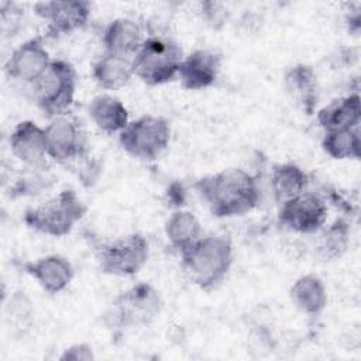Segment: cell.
Segmentation results:
<instances>
[{"label":"cell","mask_w":361,"mask_h":361,"mask_svg":"<svg viewBox=\"0 0 361 361\" xmlns=\"http://www.w3.org/2000/svg\"><path fill=\"white\" fill-rule=\"evenodd\" d=\"M186 276L197 288L212 290L227 276L234 261V248L226 235H202L179 252Z\"/></svg>","instance_id":"obj_2"},{"label":"cell","mask_w":361,"mask_h":361,"mask_svg":"<svg viewBox=\"0 0 361 361\" xmlns=\"http://www.w3.org/2000/svg\"><path fill=\"white\" fill-rule=\"evenodd\" d=\"M149 244L140 233L120 235L97 251V264L103 274L130 276L137 274L148 261Z\"/></svg>","instance_id":"obj_8"},{"label":"cell","mask_w":361,"mask_h":361,"mask_svg":"<svg viewBox=\"0 0 361 361\" xmlns=\"http://www.w3.org/2000/svg\"><path fill=\"white\" fill-rule=\"evenodd\" d=\"M24 20L23 10L13 1L0 3V23L1 32L4 37H13L21 30V23Z\"/></svg>","instance_id":"obj_28"},{"label":"cell","mask_w":361,"mask_h":361,"mask_svg":"<svg viewBox=\"0 0 361 361\" xmlns=\"http://www.w3.org/2000/svg\"><path fill=\"white\" fill-rule=\"evenodd\" d=\"M164 231L169 244L179 252L186 250L203 235L199 219L192 212L182 209L169 214V217L165 220Z\"/></svg>","instance_id":"obj_23"},{"label":"cell","mask_w":361,"mask_h":361,"mask_svg":"<svg viewBox=\"0 0 361 361\" xmlns=\"http://www.w3.org/2000/svg\"><path fill=\"white\" fill-rule=\"evenodd\" d=\"M10 151L25 168H48V151L45 131L32 120H23L16 124L8 137Z\"/></svg>","instance_id":"obj_13"},{"label":"cell","mask_w":361,"mask_h":361,"mask_svg":"<svg viewBox=\"0 0 361 361\" xmlns=\"http://www.w3.org/2000/svg\"><path fill=\"white\" fill-rule=\"evenodd\" d=\"M87 113L94 126L107 134H120L128 124V110L113 94H97L87 106Z\"/></svg>","instance_id":"obj_19"},{"label":"cell","mask_w":361,"mask_h":361,"mask_svg":"<svg viewBox=\"0 0 361 361\" xmlns=\"http://www.w3.org/2000/svg\"><path fill=\"white\" fill-rule=\"evenodd\" d=\"M322 148L333 159H358L361 155L360 126L345 130L324 131Z\"/></svg>","instance_id":"obj_24"},{"label":"cell","mask_w":361,"mask_h":361,"mask_svg":"<svg viewBox=\"0 0 361 361\" xmlns=\"http://www.w3.org/2000/svg\"><path fill=\"white\" fill-rule=\"evenodd\" d=\"M220 68L221 55L219 52L199 48L183 58L176 79L188 90H203L214 85Z\"/></svg>","instance_id":"obj_14"},{"label":"cell","mask_w":361,"mask_h":361,"mask_svg":"<svg viewBox=\"0 0 361 361\" xmlns=\"http://www.w3.org/2000/svg\"><path fill=\"white\" fill-rule=\"evenodd\" d=\"M307 173L293 162L276 164L272 168L271 190L279 206L307 190Z\"/></svg>","instance_id":"obj_22"},{"label":"cell","mask_w":361,"mask_h":361,"mask_svg":"<svg viewBox=\"0 0 361 361\" xmlns=\"http://www.w3.org/2000/svg\"><path fill=\"white\" fill-rule=\"evenodd\" d=\"M327 213L326 200L314 192L305 190L279 206L278 221L298 234H313L326 226Z\"/></svg>","instance_id":"obj_9"},{"label":"cell","mask_w":361,"mask_h":361,"mask_svg":"<svg viewBox=\"0 0 361 361\" xmlns=\"http://www.w3.org/2000/svg\"><path fill=\"white\" fill-rule=\"evenodd\" d=\"M162 309L159 292L140 282L121 292L104 312L103 319L109 329L123 330L152 323Z\"/></svg>","instance_id":"obj_5"},{"label":"cell","mask_w":361,"mask_h":361,"mask_svg":"<svg viewBox=\"0 0 361 361\" xmlns=\"http://www.w3.org/2000/svg\"><path fill=\"white\" fill-rule=\"evenodd\" d=\"M350 244V223L340 217L327 227H323L320 234L317 250L319 254L326 259L340 258L348 248Z\"/></svg>","instance_id":"obj_25"},{"label":"cell","mask_w":361,"mask_h":361,"mask_svg":"<svg viewBox=\"0 0 361 361\" xmlns=\"http://www.w3.org/2000/svg\"><path fill=\"white\" fill-rule=\"evenodd\" d=\"M183 49L166 35H148L133 56L134 76L148 86L165 85L178 78Z\"/></svg>","instance_id":"obj_4"},{"label":"cell","mask_w":361,"mask_h":361,"mask_svg":"<svg viewBox=\"0 0 361 361\" xmlns=\"http://www.w3.org/2000/svg\"><path fill=\"white\" fill-rule=\"evenodd\" d=\"M94 353L90 344L87 343H76L66 347L59 355L61 361H93Z\"/></svg>","instance_id":"obj_30"},{"label":"cell","mask_w":361,"mask_h":361,"mask_svg":"<svg viewBox=\"0 0 361 361\" xmlns=\"http://www.w3.org/2000/svg\"><path fill=\"white\" fill-rule=\"evenodd\" d=\"M87 206L72 189H63L24 213L28 228L49 237L68 235L85 217Z\"/></svg>","instance_id":"obj_3"},{"label":"cell","mask_w":361,"mask_h":361,"mask_svg":"<svg viewBox=\"0 0 361 361\" xmlns=\"http://www.w3.org/2000/svg\"><path fill=\"white\" fill-rule=\"evenodd\" d=\"M195 188L210 213L221 219L251 212L261 197L257 178L243 168H227L203 176Z\"/></svg>","instance_id":"obj_1"},{"label":"cell","mask_w":361,"mask_h":361,"mask_svg":"<svg viewBox=\"0 0 361 361\" xmlns=\"http://www.w3.org/2000/svg\"><path fill=\"white\" fill-rule=\"evenodd\" d=\"M32 10L47 21L48 35L59 37L85 27L89 21L92 6L83 0H52L38 1Z\"/></svg>","instance_id":"obj_11"},{"label":"cell","mask_w":361,"mask_h":361,"mask_svg":"<svg viewBox=\"0 0 361 361\" xmlns=\"http://www.w3.org/2000/svg\"><path fill=\"white\" fill-rule=\"evenodd\" d=\"M144 28L130 17H118L111 20L103 30L102 42L104 52L133 58L142 45Z\"/></svg>","instance_id":"obj_16"},{"label":"cell","mask_w":361,"mask_h":361,"mask_svg":"<svg viewBox=\"0 0 361 361\" xmlns=\"http://www.w3.org/2000/svg\"><path fill=\"white\" fill-rule=\"evenodd\" d=\"M52 59L39 37H32L23 41L8 59L4 71L10 79L21 83L34 85L48 69Z\"/></svg>","instance_id":"obj_12"},{"label":"cell","mask_w":361,"mask_h":361,"mask_svg":"<svg viewBox=\"0 0 361 361\" xmlns=\"http://www.w3.org/2000/svg\"><path fill=\"white\" fill-rule=\"evenodd\" d=\"M38 285L48 293L55 295L65 290L73 279L75 269L72 262L59 254H49L24 265Z\"/></svg>","instance_id":"obj_15"},{"label":"cell","mask_w":361,"mask_h":361,"mask_svg":"<svg viewBox=\"0 0 361 361\" xmlns=\"http://www.w3.org/2000/svg\"><path fill=\"white\" fill-rule=\"evenodd\" d=\"M200 16L209 27L219 30L228 20L230 11H228L227 6L223 3L203 1V3H200Z\"/></svg>","instance_id":"obj_29"},{"label":"cell","mask_w":361,"mask_h":361,"mask_svg":"<svg viewBox=\"0 0 361 361\" xmlns=\"http://www.w3.org/2000/svg\"><path fill=\"white\" fill-rule=\"evenodd\" d=\"M48 157L59 164L83 158L87 151V140L80 124L68 114L49 120L44 127Z\"/></svg>","instance_id":"obj_10"},{"label":"cell","mask_w":361,"mask_h":361,"mask_svg":"<svg viewBox=\"0 0 361 361\" xmlns=\"http://www.w3.org/2000/svg\"><path fill=\"white\" fill-rule=\"evenodd\" d=\"M171 135V124L165 117L145 114L128 121L118 134V142L130 157L154 161L169 147Z\"/></svg>","instance_id":"obj_7"},{"label":"cell","mask_w":361,"mask_h":361,"mask_svg":"<svg viewBox=\"0 0 361 361\" xmlns=\"http://www.w3.org/2000/svg\"><path fill=\"white\" fill-rule=\"evenodd\" d=\"M285 89L306 114H313L319 100L317 78L312 66L296 63L286 69L283 76Z\"/></svg>","instance_id":"obj_17"},{"label":"cell","mask_w":361,"mask_h":361,"mask_svg":"<svg viewBox=\"0 0 361 361\" xmlns=\"http://www.w3.org/2000/svg\"><path fill=\"white\" fill-rule=\"evenodd\" d=\"M30 172L20 178L13 186H11V196H35L47 189L52 188L55 183V176H52L48 172V168H41V169H32L28 168Z\"/></svg>","instance_id":"obj_26"},{"label":"cell","mask_w":361,"mask_h":361,"mask_svg":"<svg viewBox=\"0 0 361 361\" xmlns=\"http://www.w3.org/2000/svg\"><path fill=\"white\" fill-rule=\"evenodd\" d=\"M92 76L104 90H118L134 78L133 58L104 52L93 65Z\"/></svg>","instance_id":"obj_20"},{"label":"cell","mask_w":361,"mask_h":361,"mask_svg":"<svg viewBox=\"0 0 361 361\" xmlns=\"http://www.w3.org/2000/svg\"><path fill=\"white\" fill-rule=\"evenodd\" d=\"M316 117L324 131L358 127L361 121L360 94L354 92L330 102L317 111Z\"/></svg>","instance_id":"obj_18"},{"label":"cell","mask_w":361,"mask_h":361,"mask_svg":"<svg viewBox=\"0 0 361 361\" xmlns=\"http://www.w3.org/2000/svg\"><path fill=\"white\" fill-rule=\"evenodd\" d=\"M38 109L49 118L68 114L76 92V71L66 59H52L42 76L31 85Z\"/></svg>","instance_id":"obj_6"},{"label":"cell","mask_w":361,"mask_h":361,"mask_svg":"<svg viewBox=\"0 0 361 361\" xmlns=\"http://www.w3.org/2000/svg\"><path fill=\"white\" fill-rule=\"evenodd\" d=\"M289 296L296 309L309 316L320 314L329 300L324 282L314 274L299 276L290 286Z\"/></svg>","instance_id":"obj_21"},{"label":"cell","mask_w":361,"mask_h":361,"mask_svg":"<svg viewBox=\"0 0 361 361\" xmlns=\"http://www.w3.org/2000/svg\"><path fill=\"white\" fill-rule=\"evenodd\" d=\"M6 313L11 326L17 329H27L34 314L32 302L25 292L17 290L10 296L8 305L6 306Z\"/></svg>","instance_id":"obj_27"}]
</instances>
